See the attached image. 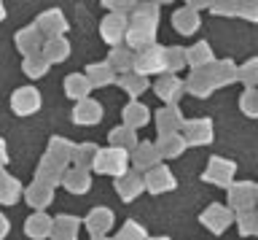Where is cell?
<instances>
[{"mask_svg": "<svg viewBox=\"0 0 258 240\" xmlns=\"http://www.w3.org/2000/svg\"><path fill=\"white\" fill-rule=\"evenodd\" d=\"M94 170L102 175H116V178H121V175L129 173V154L121 149H113V146L102 149L97 162H94Z\"/></svg>", "mask_w": 258, "mask_h": 240, "instance_id": "cell-1", "label": "cell"}, {"mask_svg": "<svg viewBox=\"0 0 258 240\" xmlns=\"http://www.w3.org/2000/svg\"><path fill=\"white\" fill-rule=\"evenodd\" d=\"M164 54H167L164 46H151V49L137 52V57H135V73H140L145 78L156 76V73H167Z\"/></svg>", "mask_w": 258, "mask_h": 240, "instance_id": "cell-2", "label": "cell"}, {"mask_svg": "<svg viewBox=\"0 0 258 240\" xmlns=\"http://www.w3.org/2000/svg\"><path fill=\"white\" fill-rule=\"evenodd\" d=\"M126 33H129V22H126L124 14H108V17L102 19V25H100L102 41L110 43L113 49H116V46H124Z\"/></svg>", "mask_w": 258, "mask_h": 240, "instance_id": "cell-3", "label": "cell"}, {"mask_svg": "<svg viewBox=\"0 0 258 240\" xmlns=\"http://www.w3.org/2000/svg\"><path fill=\"white\" fill-rule=\"evenodd\" d=\"M229 205H231V211H237L239 213H250V211H255V183H250V181H242V183H231L229 186Z\"/></svg>", "mask_w": 258, "mask_h": 240, "instance_id": "cell-4", "label": "cell"}, {"mask_svg": "<svg viewBox=\"0 0 258 240\" xmlns=\"http://www.w3.org/2000/svg\"><path fill=\"white\" fill-rule=\"evenodd\" d=\"M35 27L46 41H51V38H64L62 33H68V19H64V14L59 9H48L35 19Z\"/></svg>", "mask_w": 258, "mask_h": 240, "instance_id": "cell-5", "label": "cell"}, {"mask_svg": "<svg viewBox=\"0 0 258 240\" xmlns=\"http://www.w3.org/2000/svg\"><path fill=\"white\" fill-rule=\"evenodd\" d=\"M183 138L188 146H207L210 140H213V122H210L207 116L202 119H191V122L183 124Z\"/></svg>", "mask_w": 258, "mask_h": 240, "instance_id": "cell-6", "label": "cell"}, {"mask_svg": "<svg viewBox=\"0 0 258 240\" xmlns=\"http://www.w3.org/2000/svg\"><path fill=\"white\" fill-rule=\"evenodd\" d=\"M234 162H229V159L223 157H213L207 162V170H205V178L207 183H215V186H231V178H234Z\"/></svg>", "mask_w": 258, "mask_h": 240, "instance_id": "cell-7", "label": "cell"}, {"mask_svg": "<svg viewBox=\"0 0 258 240\" xmlns=\"http://www.w3.org/2000/svg\"><path fill=\"white\" fill-rule=\"evenodd\" d=\"M40 108V92L35 86H22L11 94V111L16 116H30Z\"/></svg>", "mask_w": 258, "mask_h": 240, "instance_id": "cell-8", "label": "cell"}, {"mask_svg": "<svg viewBox=\"0 0 258 240\" xmlns=\"http://www.w3.org/2000/svg\"><path fill=\"white\" fill-rule=\"evenodd\" d=\"M156 25H159V6L156 3H137L135 11L129 14V27H135V30H151V33H156Z\"/></svg>", "mask_w": 258, "mask_h": 240, "instance_id": "cell-9", "label": "cell"}, {"mask_svg": "<svg viewBox=\"0 0 258 240\" xmlns=\"http://www.w3.org/2000/svg\"><path fill=\"white\" fill-rule=\"evenodd\" d=\"M185 119L180 114V108L177 106H164L161 111H156V130H159V138H164V135H177L183 130Z\"/></svg>", "mask_w": 258, "mask_h": 240, "instance_id": "cell-10", "label": "cell"}, {"mask_svg": "<svg viewBox=\"0 0 258 240\" xmlns=\"http://www.w3.org/2000/svg\"><path fill=\"white\" fill-rule=\"evenodd\" d=\"M64 175H68V167L54 162L51 157H43L40 165H38V170H35V181H40V183H46V186L54 189V186H59V183H64Z\"/></svg>", "mask_w": 258, "mask_h": 240, "instance_id": "cell-11", "label": "cell"}, {"mask_svg": "<svg viewBox=\"0 0 258 240\" xmlns=\"http://www.w3.org/2000/svg\"><path fill=\"white\" fill-rule=\"evenodd\" d=\"M159 162H161V154H159L156 143H151V140H143L140 146L132 151V165L140 173H151L153 167H159Z\"/></svg>", "mask_w": 258, "mask_h": 240, "instance_id": "cell-12", "label": "cell"}, {"mask_svg": "<svg viewBox=\"0 0 258 240\" xmlns=\"http://www.w3.org/2000/svg\"><path fill=\"white\" fill-rule=\"evenodd\" d=\"M231 221H234V213L223 205H210L207 211L202 213V224H205L210 232H215V235H223L226 227H231Z\"/></svg>", "mask_w": 258, "mask_h": 240, "instance_id": "cell-13", "label": "cell"}, {"mask_svg": "<svg viewBox=\"0 0 258 240\" xmlns=\"http://www.w3.org/2000/svg\"><path fill=\"white\" fill-rule=\"evenodd\" d=\"M183 89H185V84H183L177 76H169V73H164L156 84H153V92H156V98H161V100L167 103V106H177V100H180Z\"/></svg>", "mask_w": 258, "mask_h": 240, "instance_id": "cell-14", "label": "cell"}, {"mask_svg": "<svg viewBox=\"0 0 258 240\" xmlns=\"http://www.w3.org/2000/svg\"><path fill=\"white\" fill-rule=\"evenodd\" d=\"M16 49H19L24 57H32V54H38V52H43V35L38 33V27L35 25H30V27H24L16 33Z\"/></svg>", "mask_w": 258, "mask_h": 240, "instance_id": "cell-15", "label": "cell"}, {"mask_svg": "<svg viewBox=\"0 0 258 240\" xmlns=\"http://www.w3.org/2000/svg\"><path fill=\"white\" fill-rule=\"evenodd\" d=\"M51 200H54V189L51 186H46V183H30L27 189H24V203H27L30 208H35L38 213H43L48 205H51Z\"/></svg>", "mask_w": 258, "mask_h": 240, "instance_id": "cell-16", "label": "cell"}, {"mask_svg": "<svg viewBox=\"0 0 258 240\" xmlns=\"http://www.w3.org/2000/svg\"><path fill=\"white\" fill-rule=\"evenodd\" d=\"M116 191H118V197L124 200V203H129V200L140 197L143 191H145V178H143L140 173H132V170H129L126 175L116 178Z\"/></svg>", "mask_w": 258, "mask_h": 240, "instance_id": "cell-17", "label": "cell"}, {"mask_svg": "<svg viewBox=\"0 0 258 240\" xmlns=\"http://www.w3.org/2000/svg\"><path fill=\"white\" fill-rule=\"evenodd\" d=\"M205 73L210 76V81H213V86L218 89V86H226V84L237 81L239 68H234V62H229V60H221V62H213L210 68H205Z\"/></svg>", "mask_w": 258, "mask_h": 240, "instance_id": "cell-18", "label": "cell"}, {"mask_svg": "<svg viewBox=\"0 0 258 240\" xmlns=\"http://www.w3.org/2000/svg\"><path fill=\"white\" fill-rule=\"evenodd\" d=\"M145 189H148L151 195H164V191L175 189V178H172V173H169L164 165L153 167L151 173H145Z\"/></svg>", "mask_w": 258, "mask_h": 240, "instance_id": "cell-19", "label": "cell"}, {"mask_svg": "<svg viewBox=\"0 0 258 240\" xmlns=\"http://www.w3.org/2000/svg\"><path fill=\"white\" fill-rule=\"evenodd\" d=\"M113 227V211L110 208H94L86 216V229L92 232V237L108 235V229Z\"/></svg>", "mask_w": 258, "mask_h": 240, "instance_id": "cell-20", "label": "cell"}, {"mask_svg": "<svg viewBox=\"0 0 258 240\" xmlns=\"http://www.w3.org/2000/svg\"><path fill=\"white\" fill-rule=\"evenodd\" d=\"M100 119H102V106L97 100H81L76 103V111H73V122L76 124H100Z\"/></svg>", "mask_w": 258, "mask_h": 240, "instance_id": "cell-21", "label": "cell"}, {"mask_svg": "<svg viewBox=\"0 0 258 240\" xmlns=\"http://www.w3.org/2000/svg\"><path fill=\"white\" fill-rule=\"evenodd\" d=\"M51 229H54V219H48L46 213H32L30 219L24 221V232H27V237H32V240L51 237Z\"/></svg>", "mask_w": 258, "mask_h": 240, "instance_id": "cell-22", "label": "cell"}, {"mask_svg": "<svg viewBox=\"0 0 258 240\" xmlns=\"http://www.w3.org/2000/svg\"><path fill=\"white\" fill-rule=\"evenodd\" d=\"M46 157H51L54 162H59V165L68 167V162H73V157H76V146H73L68 138H59V135H54V138L48 140Z\"/></svg>", "mask_w": 258, "mask_h": 240, "instance_id": "cell-23", "label": "cell"}, {"mask_svg": "<svg viewBox=\"0 0 258 240\" xmlns=\"http://www.w3.org/2000/svg\"><path fill=\"white\" fill-rule=\"evenodd\" d=\"M86 78H89V84H92V89L94 86H108V84H113L116 81V70L110 68V62H92V65L86 68V73H84Z\"/></svg>", "mask_w": 258, "mask_h": 240, "instance_id": "cell-24", "label": "cell"}, {"mask_svg": "<svg viewBox=\"0 0 258 240\" xmlns=\"http://www.w3.org/2000/svg\"><path fill=\"white\" fill-rule=\"evenodd\" d=\"M172 27L180 35H194V30L199 27V14L191 9V6H183L172 14Z\"/></svg>", "mask_w": 258, "mask_h": 240, "instance_id": "cell-25", "label": "cell"}, {"mask_svg": "<svg viewBox=\"0 0 258 240\" xmlns=\"http://www.w3.org/2000/svg\"><path fill=\"white\" fill-rule=\"evenodd\" d=\"M89 92H92V84H89V78L84 73H70L64 78V94H68L70 100H89Z\"/></svg>", "mask_w": 258, "mask_h": 240, "instance_id": "cell-26", "label": "cell"}, {"mask_svg": "<svg viewBox=\"0 0 258 240\" xmlns=\"http://www.w3.org/2000/svg\"><path fill=\"white\" fill-rule=\"evenodd\" d=\"M78 232H81V221L76 216H56L54 219V229H51L54 240H78Z\"/></svg>", "mask_w": 258, "mask_h": 240, "instance_id": "cell-27", "label": "cell"}, {"mask_svg": "<svg viewBox=\"0 0 258 240\" xmlns=\"http://www.w3.org/2000/svg\"><path fill=\"white\" fill-rule=\"evenodd\" d=\"M19 197H22V183L0 167V205H16Z\"/></svg>", "mask_w": 258, "mask_h": 240, "instance_id": "cell-28", "label": "cell"}, {"mask_svg": "<svg viewBox=\"0 0 258 240\" xmlns=\"http://www.w3.org/2000/svg\"><path fill=\"white\" fill-rule=\"evenodd\" d=\"M108 140H110L113 149H121V151H126V154H132V151L140 146V140H137L135 130H129L126 124H121V127H116V130H110Z\"/></svg>", "mask_w": 258, "mask_h": 240, "instance_id": "cell-29", "label": "cell"}, {"mask_svg": "<svg viewBox=\"0 0 258 240\" xmlns=\"http://www.w3.org/2000/svg\"><path fill=\"white\" fill-rule=\"evenodd\" d=\"M62 186L68 189L70 195H86V191L92 189V175H89V170L73 167V170H68V175H64Z\"/></svg>", "mask_w": 258, "mask_h": 240, "instance_id": "cell-30", "label": "cell"}, {"mask_svg": "<svg viewBox=\"0 0 258 240\" xmlns=\"http://www.w3.org/2000/svg\"><path fill=\"white\" fill-rule=\"evenodd\" d=\"M121 116H124V124L129 127V130H137V127H145L151 122V111L143 106V103L132 100L129 106L121 111Z\"/></svg>", "mask_w": 258, "mask_h": 240, "instance_id": "cell-31", "label": "cell"}, {"mask_svg": "<svg viewBox=\"0 0 258 240\" xmlns=\"http://www.w3.org/2000/svg\"><path fill=\"white\" fill-rule=\"evenodd\" d=\"M135 57H137V52H132L129 46H116V49L110 52V68L116 70V73H129V70H135Z\"/></svg>", "mask_w": 258, "mask_h": 240, "instance_id": "cell-32", "label": "cell"}, {"mask_svg": "<svg viewBox=\"0 0 258 240\" xmlns=\"http://www.w3.org/2000/svg\"><path fill=\"white\" fill-rule=\"evenodd\" d=\"M185 138L180 132L177 135H164V138H159L156 140V149H159V154H161V159H175V157H180L183 151H185Z\"/></svg>", "mask_w": 258, "mask_h": 240, "instance_id": "cell-33", "label": "cell"}, {"mask_svg": "<svg viewBox=\"0 0 258 240\" xmlns=\"http://www.w3.org/2000/svg\"><path fill=\"white\" fill-rule=\"evenodd\" d=\"M116 84H118L124 92H129V98H140V94L148 89V78L140 76V73H135V70L121 73V76L116 78Z\"/></svg>", "mask_w": 258, "mask_h": 240, "instance_id": "cell-34", "label": "cell"}, {"mask_svg": "<svg viewBox=\"0 0 258 240\" xmlns=\"http://www.w3.org/2000/svg\"><path fill=\"white\" fill-rule=\"evenodd\" d=\"M43 57L51 62V65H56V62H64L70 57V43L68 38H51V41L43 43Z\"/></svg>", "mask_w": 258, "mask_h": 240, "instance_id": "cell-35", "label": "cell"}, {"mask_svg": "<svg viewBox=\"0 0 258 240\" xmlns=\"http://www.w3.org/2000/svg\"><path fill=\"white\" fill-rule=\"evenodd\" d=\"M185 89H188L194 98H207L215 86H213V81H210V76L205 73V70H194V73L188 76V81H185Z\"/></svg>", "mask_w": 258, "mask_h": 240, "instance_id": "cell-36", "label": "cell"}, {"mask_svg": "<svg viewBox=\"0 0 258 240\" xmlns=\"http://www.w3.org/2000/svg\"><path fill=\"white\" fill-rule=\"evenodd\" d=\"M188 65L194 70H205L213 65V49H210V43L199 41L194 49H188Z\"/></svg>", "mask_w": 258, "mask_h": 240, "instance_id": "cell-37", "label": "cell"}, {"mask_svg": "<svg viewBox=\"0 0 258 240\" xmlns=\"http://www.w3.org/2000/svg\"><path fill=\"white\" fill-rule=\"evenodd\" d=\"M100 146L97 143H81V146H76V157H73V162H76V167H81V170H86V167H94L97 157H100Z\"/></svg>", "mask_w": 258, "mask_h": 240, "instance_id": "cell-38", "label": "cell"}, {"mask_svg": "<svg viewBox=\"0 0 258 240\" xmlns=\"http://www.w3.org/2000/svg\"><path fill=\"white\" fill-rule=\"evenodd\" d=\"M22 68H24V76H30V78H43L46 70L51 68V62L43 57V52H38V54H32V57H24Z\"/></svg>", "mask_w": 258, "mask_h": 240, "instance_id": "cell-39", "label": "cell"}, {"mask_svg": "<svg viewBox=\"0 0 258 240\" xmlns=\"http://www.w3.org/2000/svg\"><path fill=\"white\" fill-rule=\"evenodd\" d=\"M164 62H167V73L175 76L177 70H183L188 65V49H180V46H169L167 54H164Z\"/></svg>", "mask_w": 258, "mask_h": 240, "instance_id": "cell-40", "label": "cell"}, {"mask_svg": "<svg viewBox=\"0 0 258 240\" xmlns=\"http://www.w3.org/2000/svg\"><path fill=\"white\" fill-rule=\"evenodd\" d=\"M239 81L247 86V89H258V57L247 60L245 65L239 68Z\"/></svg>", "mask_w": 258, "mask_h": 240, "instance_id": "cell-41", "label": "cell"}, {"mask_svg": "<svg viewBox=\"0 0 258 240\" xmlns=\"http://www.w3.org/2000/svg\"><path fill=\"white\" fill-rule=\"evenodd\" d=\"M237 227H239V235H258V208L255 211H250V213H239L237 216Z\"/></svg>", "mask_w": 258, "mask_h": 240, "instance_id": "cell-42", "label": "cell"}, {"mask_svg": "<svg viewBox=\"0 0 258 240\" xmlns=\"http://www.w3.org/2000/svg\"><path fill=\"white\" fill-rule=\"evenodd\" d=\"M239 108L242 114L258 119V89H245V94L239 98Z\"/></svg>", "mask_w": 258, "mask_h": 240, "instance_id": "cell-43", "label": "cell"}, {"mask_svg": "<svg viewBox=\"0 0 258 240\" xmlns=\"http://www.w3.org/2000/svg\"><path fill=\"white\" fill-rule=\"evenodd\" d=\"M116 240H148V235H145V229L137 221H126L124 227L118 229Z\"/></svg>", "mask_w": 258, "mask_h": 240, "instance_id": "cell-44", "label": "cell"}, {"mask_svg": "<svg viewBox=\"0 0 258 240\" xmlns=\"http://www.w3.org/2000/svg\"><path fill=\"white\" fill-rule=\"evenodd\" d=\"M213 14H221V17H237L239 3H210Z\"/></svg>", "mask_w": 258, "mask_h": 240, "instance_id": "cell-45", "label": "cell"}, {"mask_svg": "<svg viewBox=\"0 0 258 240\" xmlns=\"http://www.w3.org/2000/svg\"><path fill=\"white\" fill-rule=\"evenodd\" d=\"M237 17L247 19V22H258V3H239Z\"/></svg>", "mask_w": 258, "mask_h": 240, "instance_id": "cell-46", "label": "cell"}, {"mask_svg": "<svg viewBox=\"0 0 258 240\" xmlns=\"http://www.w3.org/2000/svg\"><path fill=\"white\" fill-rule=\"evenodd\" d=\"M8 232H11V224H8V219H6L3 213H0V240H6Z\"/></svg>", "mask_w": 258, "mask_h": 240, "instance_id": "cell-47", "label": "cell"}, {"mask_svg": "<svg viewBox=\"0 0 258 240\" xmlns=\"http://www.w3.org/2000/svg\"><path fill=\"white\" fill-rule=\"evenodd\" d=\"M8 162V149H6V140L0 138V167H3Z\"/></svg>", "mask_w": 258, "mask_h": 240, "instance_id": "cell-48", "label": "cell"}, {"mask_svg": "<svg viewBox=\"0 0 258 240\" xmlns=\"http://www.w3.org/2000/svg\"><path fill=\"white\" fill-rule=\"evenodd\" d=\"M3 19H6V6L0 3V22H3Z\"/></svg>", "mask_w": 258, "mask_h": 240, "instance_id": "cell-49", "label": "cell"}, {"mask_svg": "<svg viewBox=\"0 0 258 240\" xmlns=\"http://www.w3.org/2000/svg\"><path fill=\"white\" fill-rule=\"evenodd\" d=\"M92 240H110L108 235H102V237H92Z\"/></svg>", "mask_w": 258, "mask_h": 240, "instance_id": "cell-50", "label": "cell"}, {"mask_svg": "<svg viewBox=\"0 0 258 240\" xmlns=\"http://www.w3.org/2000/svg\"><path fill=\"white\" fill-rule=\"evenodd\" d=\"M148 240H169V237H148Z\"/></svg>", "mask_w": 258, "mask_h": 240, "instance_id": "cell-51", "label": "cell"}, {"mask_svg": "<svg viewBox=\"0 0 258 240\" xmlns=\"http://www.w3.org/2000/svg\"><path fill=\"white\" fill-rule=\"evenodd\" d=\"M255 203H258V186H255Z\"/></svg>", "mask_w": 258, "mask_h": 240, "instance_id": "cell-52", "label": "cell"}]
</instances>
